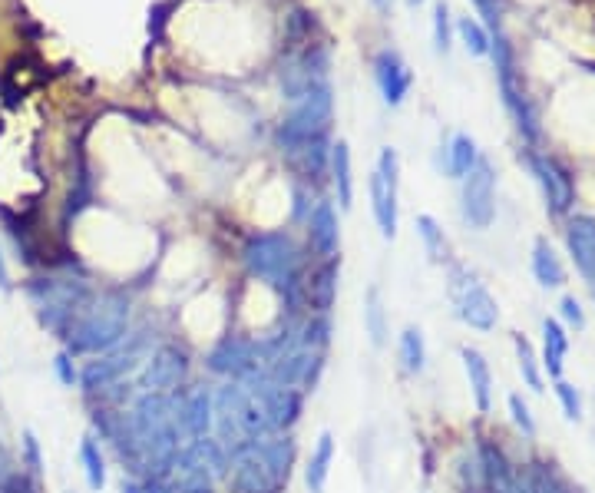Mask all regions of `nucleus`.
Here are the masks:
<instances>
[{
	"instance_id": "f257e3e1",
	"label": "nucleus",
	"mask_w": 595,
	"mask_h": 493,
	"mask_svg": "<svg viewBox=\"0 0 595 493\" xmlns=\"http://www.w3.org/2000/svg\"><path fill=\"white\" fill-rule=\"evenodd\" d=\"M212 407H215L212 427H215V434H219L222 447L229 450V457L235 450H242V447L272 434L268 431L262 404L255 401V394L248 391L245 384H238V381L222 384V388L212 394Z\"/></svg>"
},
{
	"instance_id": "f03ea898",
	"label": "nucleus",
	"mask_w": 595,
	"mask_h": 493,
	"mask_svg": "<svg viewBox=\"0 0 595 493\" xmlns=\"http://www.w3.org/2000/svg\"><path fill=\"white\" fill-rule=\"evenodd\" d=\"M126 331H129V298L110 292L80 315L77 328L70 335V351L73 355H106L116 345H123Z\"/></svg>"
},
{
	"instance_id": "7ed1b4c3",
	"label": "nucleus",
	"mask_w": 595,
	"mask_h": 493,
	"mask_svg": "<svg viewBox=\"0 0 595 493\" xmlns=\"http://www.w3.org/2000/svg\"><path fill=\"white\" fill-rule=\"evenodd\" d=\"M245 269L252 272L258 282H268L281 288V292H295L298 272H301V255L298 245L288 239L285 232H258L245 242L242 249Z\"/></svg>"
},
{
	"instance_id": "20e7f679",
	"label": "nucleus",
	"mask_w": 595,
	"mask_h": 493,
	"mask_svg": "<svg viewBox=\"0 0 595 493\" xmlns=\"http://www.w3.org/2000/svg\"><path fill=\"white\" fill-rule=\"evenodd\" d=\"M126 338L129 341L119 351L116 348L106 351L100 361H90L80 371V384L86 391H106L110 384L126 381L129 374H136L139 368H143L146 358H149V345H153V338H149V331H139V335H126Z\"/></svg>"
},
{
	"instance_id": "39448f33",
	"label": "nucleus",
	"mask_w": 595,
	"mask_h": 493,
	"mask_svg": "<svg viewBox=\"0 0 595 493\" xmlns=\"http://www.w3.org/2000/svg\"><path fill=\"white\" fill-rule=\"evenodd\" d=\"M331 110H334V100H331V83H328V87L308 93L305 100H298L291 106L285 123L278 126V146L291 149L298 143H308V139L324 136L328 133V123H331Z\"/></svg>"
},
{
	"instance_id": "423d86ee",
	"label": "nucleus",
	"mask_w": 595,
	"mask_h": 493,
	"mask_svg": "<svg viewBox=\"0 0 595 493\" xmlns=\"http://www.w3.org/2000/svg\"><path fill=\"white\" fill-rule=\"evenodd\" d=\"M30 295L43 312V321L57 331L67 328L70 318H77L90 305V288L83 282H70V278H43V282L30 285Z\"/></svg>"
},
{
	"instance_id": "0eeeda50",
	"label": "nucleus",
	"mask_w": 595,
	"mask_h": 493,
	"mask_svg": "<svg viewBox=\"0 0 595 493\" xmlns=\"http://www.w3.org/2000/svg\"><path fill=\"white\" fill-rule=\"evenodd\" d=\"M238 384H245V388L255 394V401L262 404L268 431H272V434H285V431H291V427L298 424L301 404H305V401H301V391L281 388V384H275L265 371H255L252 378H245Z\"/></svg>"
},
{
	"instance_id": "6e6552de",
	"label": "nucleus",
	"mask_w": 595,
	"mask_h": 493,
	"mask_svg": "<svg viewBox=\"0 0 595 493\" xmlns=\"http://www.w3.org/2000/svg\"><path fill=\"white\" fill-rule=\"evenodd\" d=\"M493 60H496V80H500V93H503L506 110H510V116L516 120L519 133H523L526 139H536V136H539L536 113H533V106H529L523 87H519L516 67H513V50H510V44H506L503 37H496V44H493Z\"/></svg>"
},
{
	"instance_id": "1a4fd4ad",
	"label": "nucleus",
	"mask_w": 595,
	"mask_h": 493,
	"mask_svg": "<svg viewBox=\"0 0 595 493\" xmlns=\"http://www.w3.org/2000/svg\"><path fill=\"white\" fill-rule=\"evenodd\" d=\"M453 302H457V315L463 325H470L476 331H493L496 321H500L496 298L486 292L483 282H476V278L463 269L453 272Z\"/></svg>"
},
{
	"instance_id": "9d476101",
	"label": "nucleus",
	"mask_w": 595,
	"mask_h": 493,
	"mask_svg": "<svg viewBox=\"0 0 595 493\" xmlns=\"http://www.w3.org/2000/svg\"><path fill=\"white\" fill-rule=\"evenodd\" d=\"M463 219L470 229H490L496 216V173L493 166L480 159L467 176H463Z\"/></svg>"
},
{
	"instance_id": "9b49d317",
	"label": "nucleus",
	"mask_w": 595,
	"mask_h": 493,
	"mask_svg": "<svg viewBox=\"0 0 595 493\" xmlns=\"http://www.w3.org/2000/svg\"><path fill=\"white\" fill-rule=\"evenodd\" d=\"M189 374V355L176 345H159L156 351H149L146 364L139 368L136 388L139 391H159V394H172L179 391V384L186 381Z\"/></svg>"
},
{
	"instance_id": "f8f14e48",
	"label": "nucleus",
	"mask_w": 595,
	"mask_h": 493,
	"mask_svg": "<svg viewBox=\"0 0 595 493\" xmlns=\"http://www.w3.org/2000/svg\"><path fill=\"white\" fill-rule=\"evenodd\" d=\"M371 206H374V219L381 235L384 239H394L397 235V153L391 146L381 149L377 173L371 176Z\"/></svg>"
},
{
	"instance_id": "ddd939ff",
	"label": "nucleus",
	"mask_w": 595,
	"mask_h": 493,
	"mask_svg": "<svg viewBox=\"0 0 595 493\" xmlns=\"http://www.w3.org/2000/svg\"><path fill=\"white\" fill-rule=\"evenodd\" d=\"M321 87H328V53L321 47H308L295 60H288L285 70H281V90H285V100L291 103L305 100L308 93Z\"/></svg>"
},
{
	"instance_id": "4468645a",
	"label": "nucleus",
	"mask_w": 595,
	"mask_h": 493,
	"mask_svg": "<svg viewBox=\"0 0 595 493\" xmlns=\"http://www.w3.org/2000/svg\"><path fill=\"white\" fill-rule=\"evenodd\" d=\"M205 368L212 374H222L229 381H245L252 378L258 368V355H255V341L248 338H225L219 341L209 355H205Z\"/></svg>"
},
{
	"instance_id": "2eb2a0df",
	"label": "nucleus",
	"mask_w": 595,
	"mask_h": 493,
	"mask_svg": "<svg viewBox=\"0 0 595 493\" xmlns=\"http://www.w3.org/2000/svg\"><path fill=\"white\" fill-rule=\"evenodd\" d=\"M321 368H324V351H311V348L295 345L285 358H278L265 374L275 384H281V388H295L298 391V388H315Z\"/></svg>"
},
{
	"instance_id": "dca6fc26",
	"label": "nucleus",
	"mask_w": 595,
	"mask_h": 493,
	"mask_svg": "<svg viewBox=\"0 0 595 493\" xmlns=\"http://www.w3.org/2000/svg\"><path fill=\"white\" fill-rule=\"evenodd\" d=\"M229 484L235 493H278L281 487L275 484L272 470L265 467L262 454H258L255 444H248L242 450H235L229 457Z\"/></svg>"
},
{
	"instance_id": "f3484780",
	"label": "nucleus",
	"mask_w": 595,
	"mask_h": 493,
	"mask_svg": "<svg viewBox=\"0 0 595 493\" xmlns=\"http://www.w3.org/2000/svg\"><path fill=\"white\" fill-rule=\"evenodd\" d=\"M172 404H176V424L182 437L196 441V437H205L212 431L215 407H212V394L205 388H192L186 394L172 391Z\"/></svg>"
},
{
	"instance_id": "a211bd4d",
	"label": "nucleus",
	"mask_w": 595,
	"mask_h": 493,
	"mask_svg": "<svg viewBox=\"0 0 595 493\" xmlns=\"http://www.w3.org/2000/svg\"><path fill=\"white\" fill-rule=\"evenodd\" d=\"M529 166H533V173L539 179V186H543V196H546V206L553 216H566L569 206H572V182L569 176L562 173L559 163H553L549 156H529Z\"/></svg>"
},
{
	"instance_id": "6ab92c4d",
	"label": "nucleus",
	"mask_w": 595,
	"mask_h": 493,
	"mask_svg": "<svg viewBox=\"0 0 595 493\" xmlns=\"http://www.w3.org/2000/svg\"><path fill=\"white\" fill-rule=\"evenodd\" d=\"M374 77H377V87H381V96H384L387 106L404 103V96L410 90V70H407V63L400 60L397 50H381V53H377Z\"/></svg>"
},
{
	"instance_id": "aec40b11",
	"label": "nucleus",
	"mask_w": 595,
	"mask_h": 493,
	"mask_svg": "<svg viewBox=\"0 0 595 493\" xmlns=\"http://www.w3.org/2000/svg\"><path fill=\"white\" fill-rule=\"evenodd\" d=\"M566 245L569 255L576 262L582 278L595 282V219L592 216H576L566 225Z\"/></svg>"
},
{
	"instance_id": "412c9836",
	"label": "nucleus",
	"mask_w": 595,
	"mask_h": 493,
	"mask_svg": "<svg viewBox=\"0 0 595 493\" xmlns=\"http://www.w3.org/2000/svg\"><path fill=\"white\" fill-rule=\"evenodd\" d=\"M308 242L315 255L321 259H334V252H338V242H341V232H338V212H334L331 202H318L315 209H311L308 216Z\"/></svg>"
},
{
	"instance_id": "4be33fe9",
	"label": "nucleus",
	"mask_w": 595,
	"mask_h": 493,
	"mask_svg": "<svg viewBox=\"0 0 595 493\" xmlns=\"http://www.w3.org/2000/svg\"><path fill=\"white\" fill-rule=\"evenodd\" d=\"M172 490L176 493H215V484L219 480L212 477V470L202 464V460L192 457V450L182 444L179 457H176V467H172Z\"/></svg>"
},
{
	"instance_id": "5701e85b",
	"label": "nucleus",
	"mask_w": 595,
	"mask_h": 493,
	"mask_svg": "<svg viewBox=\"0 0 595 493\" xmlns=\"http://www.w3.org/2000/svg\"><path fill=\"white\" fill-rule=\"evenodd\" d=\"M255 447H258V454H262L265 467L272 470L275 484L285 487L291 477V467H295V454H298L295 441H291L288 434H268L262 441H255Z\"/></svg>"
},
{
	"instance_id": "b1692460",
	"label": "nucleus",
	"mask_w": 595,
	"mask_h": 493,
	"mask_svg": "<svg viewBox=\"0 0 595 493\" xmlns=\"http://www.w3.org/2000/svg\"><path fill=\"white\" fill-rule=\"evenodd\" d=\"M100 434L106 441L113 444L116 457L123 460L126 467H143L139 464V444H136V434H133V424H129V414H116V417H100Z\"/></svg>"
},
{
	"instance_id": "393cba45",
	"label": "nucleus",
	"mask_w": 595,
	"mask_h": 493,
	"mask_svg": "<svg viewBox=\"0 0 595 493\" xmlns=\"http://www.w3.org/2000/svg\"><path fill=\"white\" fill-rule=\"evenodd\" d=\"M288 163L298 169V176L305 179H321L328 173V159H331V149H328V139L318 136V139H308V143H298L285 149Z\"/></svg>"
},
{
	"instance_id": "a878e982",
	"label": "nucleus",
	"mask_w": 595,
	"mask_h": 493,
	"mask_svg": "<svg viewBox=\"0 0 595 493\" xmlns=\"http://www.w3.org/2000/svg\"><path fill=\"white\" fill-rule=\"evenodd\" d=\"M460 358H463V368H467V381H470L476 411L486 414V411H490V401H493V371H490V364H486V358L476 348H463Z\"/></svg>"
},
{
	"instance_id": "bb28decb",
	"label": "nucleus",
	"mask_w": 595,
	"mask_h": 493,
	"mask_svg": "<svg viewBox=\"0 0 595 493\" xmlns=\"http://www.w3.org/2000/svg\"><path fill=\"white\" fill-rule=\"evenodd\" d=\"M338 275H341L338 259H324L321 269L311 275L308 302H311V308H315V315H331L334 298H338Z\"/></svg>"
},
{
	"instance_id": "cd10ccee",
	"label": "nucleus",
	"mask_w": 595,
	"mask_h": 493,
	"mask_svg": "<svg viewBox=\"0 0 595 493\" xmlns=\"http://www.w3.org/2000/svg\"><path fill=\"white\" fill-rule=\"evenodd\" d=\"M566 355H569V335L566 328L559 325L556 318L543 321V368L549 371V378H562V368H566Z\"/></svg>"
},
{
	"instance_id": "c85d7f7f",
	"label": "nucleus",
	"mask_w": 595,
	"mask_h": 493,
	"mask_svg": "<svg viewBox=\"0 0 595 493\" xmlns=\"http://www.w3.org/2000/svg\"><path fill=\"white\" fill-rule=\"evenodd\" d=\"M331 460H334V437L324 431L305 467V484L311 493H324V484H328V474H331Z\"/></svg>"
},
{
	"instance_id": "c756f323",
	"label": "nucleus",
	"mask_w": 595,
	"mask_h": 493,
	"mask_svg": "<svg viewBox=\"0 0 595 493\" xmlns=\"http://www.w3.org/2000/svg\"><path fill=\"white\" fill-rule=\"evenodd\" d=\"M533 275H536V282L543 285V288H559V285H566V269H562L556 249H553V245H549L546 239H539V242L533 245Z\"/></svg>"
},
{
	"instance_id": "7c9ffc66",
	"label": "nucleus",
	"mask_w": 595,
	"mask_h": 493,
	"mask_svg": "<svg viewBox=\"0 0 595 493\" xmlns=\"http://www.w3.org/2000/svg\"><path fill=\"white\" fill-rule=\"evenodd\" d=\"M516 493H572V487L562 480L553 467L536 464L526 474H516Z\"/></svg>"
},
{
	"instance_id": "2f4dec72",
	"label": "nucleus",
	"mask_w": 595,
	"mask_h": 493,
	"mask_svg": "<svg viewBox=\"0 0 595 493\" xmlns=\"http://www.w3.org/2000/svg\"><path fill=\"white\" fill-rule=\"evenodd\" d=\"M328 169H331L334 186H338V202H341V209H351L354 179H351V149H348V143H334V146H331Z\"/></svg>"
},
{
	"instance_id": "473e14b6",
	"label": "nucleus",
	"mask_w": 595,
	"mask_h": 493,
	"mask_svg": "<svg viewBox=\"0 0 595 493\" xmlns=\"http://www.w3.org/2000/svg\"><path fill=\"white\" fill-rule=\"evenodd\" d=\"M186 447L192 450V457L202 460V464L212 470L215 480L229 477V464H232V460H229V450L222 447L219 437H209V434H205V437H196V441H189Z\"/></svg>"
},
{
	"instance_id": "72a5a7b5",
	"label": "nucleus",
	"mask_w": 595,
	"mask_h": 493,
	"mask_svg": "<svg viewBox=\"0 0 595 493\" xmlns=\"http://www.w3.org/2000/svg\"><path fill=\"white\" fill-rule=\"evenodd\" d=\"M476 163H480V153H476L473 136H467V133L453 136V143H450V149H447V173H450L453 179H463Z\"/></svg>"
},
{
	"instance_id": "f704fd0d",
	"label": "nucleus",
	"mask_w": 595,
	"mask_h": 493,
	"mask_svg": "<svg viewBox=\"0 0 595 493\" xmlns=\"http://www.w3.org/2000/svg\"><path fill=\"white\" fill-rule=\"evenodd\" d=\"M80 464H83V474H86L90 490L100 493L106 487V460H103L100 444H96V437H83L80 441Z\"/></svg>"
},
{
	"instance_id": "c9c22d12",
	"label": "nucleus",
	"mask_w": 595,
	"mask_h": 493,
	"mask_svg": "<svg viewBox=\"0 0 595 493\" xmlns=\"http://www.w3.org/2000/svg\"><path fill=\"white\" fill-rule=\"evenodd\" d=\"M364 331L371 335L374 348H384V341H387V312L381 305V292H377V288H371L367 298H364Z\"/></svg>"
},
{
	"instance_id": "e433bc0d",
	"label": "nucleus",
	"mask_w": 595,
	"mask_h": 493,
	"mask_svg": "<svg viewBox=\"0 0 595 493\" xmlns=\"http://www.w3.org/2000/svg\"><path fill=\"white\" fill-rule=\"evenodd\" d=\"M400 361H404L407 374H420L427 364V345H424V331L420 328H407L400 335Z\"/></svg>"
},
{
	"instance_id": "4c0bfd02",
	"label": "nucleus",
	"mask_w": 595,
	"mask_h": 493,
	"mask_svg": "<svg viewBox=\"0 0 595 493\" xmlns=\"http://www.w3.org/2000/svg\"><path fill=\"white\" fill-rule=\"evenodd\" d=\"M457 477H460L463 493H490V487H486V470H483L480 450H470V454L460 457Z\"/></svg>"
},
{
	"instance_id": "58836bf2",
	"label": "nucleus",
	"mask_w": 595,
	"mask_h": 493,
	"mask_svg": "<svg viewBox=\"0 0 595 493\" xmlns=\"http://www.w3.org/2000/svg\"><path fill=\"white\" fill-rule=\"evenodd\" d=\"M331 341V318L328 315H311L305 325L298 328V345L311 351H324Z\"/></svg>"
},
{
	"instance_id": "ea45409f",
	"label": "nucleus",
	"mask_w": 595,
	"mask_h": 493,
	"mask_svg": "<svg viewBox=\"0 0 595 493\" xmlns=\"http://www.w3.org/2000/svg\"><path fill=\"white\" fill-rule=\"evenodd\" d=\"M417 232H420V242H424L427 255L434 262H443L447 259V239H443V229L437 225L434 216H420L417 219Z\"/></svg>"
},
{
	"instance_id": "a19ab883",
	"label": "nucleus",
	"mask_w": 595,
	"mask_h": 493,
	"mask_svg": "<svg viewBox=\"0 0 595 493\" xmlns=\"http://www.w3.org/2000/svg\"><path fill=\"white\" fill-rule=\"evenodd\" d=\"M516 355H519V374H523V381L529 384L533 391H543V374H539V361H536V351L533 345L519 335L516 338Z\"/></svg>"
},
{
	"instance_id": "79ce46f5",
	"label": "nucleus",
	"mask_w": 595,
	"mask_h": 493,
	"mask_svg": "<svg viewBox=\"0 0 595 493\" xmlns=\"http://www.w3.org/2000/svg\"><path fill=\"white\" fill-rule=\"evenodd\" d=\"M457 30H460V40L467 44V50L476 53V57H483V53L490 50V44H493L490 34H486V30H483L480 24H476L473 17H463L460 24H457Z\"/></svg>"
},
{
	"instance_id": "37998d69",
	"label": "nucleus",
	"mask_w": 595,
	"mask_h": 493,
	"mask_svg": "<svg viewBox=\"0 0 595 493\" xmlns=\"http://www.w3.org/2000/svg\"><path fill=\"white\" fill-rule=\"evenodd\" d=\"M556 398H559V404H562V414L569 417V421H579L582 417V401H579V391L572 388L569 381H556Z\"/></svg>"
},
{
	"instance_id": "c03bdc74",
	"label": "nucleus",
	"mask_w": 595,
	"mask_h": 493,
	"mask_svg": "<svg viewBox=\"0 0 595 493\" xmlns=\"http://www.w3.org/2000/svg\"><path fill=\"white\" fill-rule=\"evenodd\" d=\"M434 44H437L440 53L450 50V10L443 0L434 7Z\"/></svg>"
},
{
	"instance_id": "a18cd8bd",
	"label": "nucleus",
	"mask_w": 595,
	"mask_h": 493,
	"mask_svg": "<svg viewBox=\"0 0 595 493\" xmlns=\"http://www.w3.org/2000/svg\"><path fill=\"white\" fill-rule=\"evenodd\" d=\"M510 414H513V424H516L526 437L536 434V421H533V414H529V404H526L523 398H519V394H510Z\"/></svg>"
},
{
	"instance_id": "49530a36",
	"label": "nucleus",
	"mask_w": 595,
	"mask_h": 493,
	"mask_svg": "<svg viewBox=\"0 0 595 493\" xmlns=\"http://www.w3.org/2000/svg\"><path fill=\"white\" fill-rule=\"evenodd\" d=\"M24 460H27V467H30V474H34V477L43 470V454H40V441H37L34 431L24 434Z\"/></svg>"
},
{
	"instance_id": "de8ad7c7",
	"label": "nucleus",
	"mask_w": 595,
	"mask_h": 493,
	"mask_svg": "<svg viewBox=\"0 0 595 493\" xmlns=\"http://www.w3.org/2000/svg\"><path fill=\"white\" fill-rule=\"evenodd\" d=\"M473 7L480 10V17L486 20V27H500V17H503V0H473Z\"/></svg>"
},
{
	"instance_id": "09e8293b",
	"label": "nucleus",
	"mask_w": 595,
	"mask_h": 493,
	"mask_svg": "<svg viewBox=\"0 0 595 493\" xmlns=\"http://www.w3.org/2000/svg\"><path fill=\"white\" fill-rule=\"evenodd\" d=\"M0 493H37V484H34V477L10 474L0 480Z\"/></svg>"
},
{
	"instance_id": "8fccbe9b",
	"label": "nucleus",
	"mask_w": 595,
	"mask_h": 493,
	"mask_svg": "<svg viewBox=\"0 0 595 493\" xmlns=\"http://www.w3.org/2000/svg\"><path fill=\"white\" fill-rule=\"evenodd\" d=\"M562 318H566L569 328L586 325V315H582V305L576 302V298H562Z\"/></svg>"
},
{
	"instance_id": "3c124183",
	"label": "nucleus",
	"mask_w": 595,
	"mask_h": 493,
	"mask_svg": "<svg viewBox=\"0 0 595 493\" xmlns=\"http://www.w3.org/2000/svg\"><path fill=\"white\" fill-rule=\"evenodd\" d=\"M53 368H57V378H60L63 384H70V388L80 381V374H77V368H73L70 355H57V361H53Z\"/></svg>"
},
{
	"instance_id": "603ef678",
	"label": "nucleus",
	"mask_w": 595,
	"mask_h": 493,
	"mask_svg": "<svg viewBox=\"0 0 595 493\" xmlns=\"http://www.w3.org/2000/svg\"><path fill=\"white\" fill-rule=\"evenodd\" d=\"M143 493H176L172 490L166 480H159V477H149V480H143Z\"/></svg>"
},
{
	"instance_id": "864d4df0",
	"label": "nucleus",
	"mask_w": 595,
	"mask_h": 493,
	"mask_svg": "<svg viewBox=\"0 0 595 493\" xmlns=\"http://www.w3.org/2000/svg\"><path fill=\"white\" fill-rule=\"evenodd\" d=\"M4 477H10V457H7L4 444H0V480H4Z\"/></svg>"
},
{
	"instance_id": "5fc2aeb1",
	"label": "nucleus",
	"mask_w": 595,
	"mask_h": 493,
	"mask_svg": "<svg viewBox=\"0 0 595 493\" xmlns=\"http://www.w3.org/2000/svg\"><path fill=\"white\" fill-rule=\"evenodd\" d=\"M374 7L381 10V14H391V7H394V0H374Z\"/></svg>"
},
{
	"instance_id": "6e6d98bb",
	"label": "nucleus",
	"mask_w": 595,
	"mask_h": 493,
	"mask_svg": "<svg viewBox=\"0 0 595 493\" xmlns=\"http://www.w3.org/2000/svg\"><path fill=\"white\" fill-rule=\"evenodd\" d=\"M123 493H143V484H136V480H126Z\"/></svg>"
},
{
	"instance_id": "4d7b16f0",
	"label": "nucleus",
	"mask_w": 595,
	"mask_h": 493,
	"mask_svg": "<svg viewBox=\"0 0 595 493\" xmlns=\"http://www.w3.org/2000/svg\"><path fill=\"white\" fill-rule=\"evenodd\" d=\"M7 262H4V255H0V288H7Z\"/></svg>"
},
{
	"instance_id": "13d9d810",
	"label": "nucleus",
	"mask_w": 595,
	"mask_h": 493,
	"mask_svg": "<svg viewBox=\"0 0 595 493\" xmlns=\"http://www.w3.org/2000/svg\"><path fill=\"white\" fill-rule=\"evenodd\" d=\"M410 4H420V0H410Z\"/></svg>"
},
{
	"instance_id": "bf43d9fd",
	"label": "nucleus",
	"mask_w": 595,
	"mask_h": 493,
	"mask_svg": "<svg viewBox=\"0 0 595 493\" xmlns=\"http://www.w3.org/2000/svg\"><path fill=\"white\" fill-rule=\"evenodd\" d=\"M592 285H595V282H592Z\"/></svg>"
}]
</instances>
